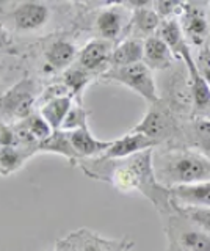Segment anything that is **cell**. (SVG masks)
Segmentation results:
<instances>
[{
	"instance_id": "cell-16",
	"label": "cell",
	"mask_w": 210,
	"mask_h": 251,
	"mask_svg": "<svg viewBox=\"0 0 210 251\" xmlns=\"http://www.w3.org/2000/svg\"><path fill=\"white\" fill-rule=\"evenodd\" d=\"M38 152H50V154H58L63 155L66 159L74 163L79 155L74 151L71 138H69V132L65 130H53L52 135L44 140L43 143L38 145Z\"/></svg>"
},
{
	"instance_id": "cell-15",
	"label": "cell",
	"mask_w": 210,
	"mask_h": 251,
	"mask_svg": "<svg viewBox=\"0 0 210 251\" xmlns=\"http://www.w3.org/2000/svg\"><path fill=\"white\" fill-rule=\"evenodd\" d=\"M166 129H168L166 115L162 113L157 108H149L143 120L140 121L135 127H132L130 132L141 133V135L159 143V140L166 135Z\"/></svg>"
},
{
	"instance_id": "cell-21",
	"label": "cell",
	"mask_w": 210,
	"mask_h": 251,
	"mask_svg": "<svg viewBox=\"0 0 210 251\" xmlns=\"http://www.w3.org/2000/svg\"><path fill=\"white\" fill-rule=\"evenodd\" d=\"M185 33L194 44H202L207 33V22L201 11L190 10L185 14Z\"/></svg>"
},
{
	"instance_id": "cell-29",
	"label": "cell",
	"mask_w": 210,
	"mask_h": 251,
	"mask_svg": "<svg viewBox=\"0 0 210 251\" xmlns=\"http://www.w3.org/2000/svg\"><path fill=\"white\" fill-rule=\"evenodd\" d=\"M177 6V3L174 2H157L154 3V8H155V13L159 16H166L169 13H173V10Z\"/></svg>"
},
{
	"instance_id": "cell-23",
	"label": "cell",
	"mask_w": 210,
	"mask_h": 251,
	"mask_svg": "<svg viewBox=\"0 0 210 251\" xmlns=\"http://www.w3.org/2000/svg\"><path fill=\"white\" fill-rule=\"evenodd\" d=\"M179 240L187 251H210V235L204 231H184Z\"/></svg>"
},
{
	"instance_id": "cell-4",
	"label": "cell",
	"mask_w": 210,
	"mask_h": 251,
	"mask_svg": "<svg viewBox=\"0 0 210 251\" xmlns=\"http://www.w3.org/2000/svg\"><path fill=\"white\" fill-rule=\"evenodd\" d=\"M36 104V86L32 78L24 77L0 96V123L16 124L33 112Z\"/></svg>"
},
{
	"instance_id": "cell-5",
	"label": "cell",
	"mask_w": 210,
	"mask_h": 251,
	"mask_svg": "<svg viewBox=\"0 0 210 251\" xmlns=\"http://www.w3.org/2000/svg\"><path fill=\"white\" fill-rule=\"evenodd\" d=\"M102 80L116 82L119 85L127 86L129 90L135 91L143 99L151 102V104H157L159 102L157 86H155L152 73L143 61L124 68L107 69V73L102 74Z\"/></svg>"
},
{
	"instance_id": "cell-24",
	"label": "cell",
	"mask_w": 210,
	"mask_h": 251,
	"mask_svg": "<svg viewBox=\"0 0 210 251\" xmlns=\"http://www.w3.org/2000/svg\"><path fill=\"white\" fill-rule=\"evenodd\" d=\"M134 22H135V27H137V30L140 31V33L149 35L159 27V14L155 13L154 10L146 8V3L144 5H138L137 11H135Z\"/></svg>"
},
{
	"instance_id": "cell-6",
	"label": "cell",
	"mask_w": 210,
	"mask_h": 251,
	"mask_svg": "<svg viewBox=\"0 0 210 251\" xmlns=\"http://www.w3.org/2000/svg\"><path fill=\"white\" fill-rule=\"evenodd\" d=\"M113 43H108L105 39H91L87 43L82 50L79 52V66L85 69L87 73H100L102 75L107 73V68L110 69V60L115 47L112 46Z\"/></svg>"
},
{
	"instance_id": "cell-12",
	"label": "cell",
	"mask_w": 210,
	"mask_h": 251,
	"mask_svg": "<svg viewBox=\"0 0 210 251\" xmlns=\"http://www.w3.org/2000/svg\"><path fill=\"white\" fill-rule=\"evenodd\" d=\"M144 57V41L137 38H129L121 41L118 46H115L110 68H124L141 63Z\"/></svg>"
},
{
	"instance_id": "cell-32",
	"label": "cell",
	"mask_w": 210,
	"mask_h": 251,
	"mask_svg": "<svg viewBox=\"0 0 210 251\" xmlns=\"http://www.w3.org/2000/svg\"><path fill=\"white\" fill-rule=\"evenodd\" d=\"M53 251H77L75 242L72 239H65L57 243V247Z\"/></svg>"
},
{
	"instance_id": "cell-22",
	"label": "cell",
	"mask_w": 210,
	"mask_h": 251,
	"mask_svg": "<svg viewBox=\"0 0 210 251\" xmlns=\"http://www.w3.org/2000/svg\"><path fill=\"white\" fill-rule=\"evenodd\" d=\"M88 82L90 73H87L80 66H71L63 73V85L69 90L71 96H80Z\"/></svg>"
},
{
	"instance_id": "cell-19",
	"label": "cell",
	"mask_w": 210,
	"mask_h": 251,
	"mask_svg": "<svg viewBox=\"0 0 210 251\" xmlns=\"http://www.w3.org/2000/svg\"><path fill=\"white\" fill-rule=\"evenodd\" d=\"M16 124H19L38 145L43 143L44 140H47L53 133V129L50 127L49 123L46 121L40 113H32L28 118H25L24 121L16 123Z\"/></svg>"
},
{
	"instance_id": "cell-7",
	"label": "cell",
	"mask_w": 210,
	"mask_h": 251,
	"mask_svg": "<svg viewBox=\"0 0 210 251\" xmlns=\"http://www.w3.org/2000/svg\"><path fill=\"white\" fill-rule=\"evenodd\" d=\"M127 24V13L122 8V5H108L107 8L99 11L94 25L100 39L115 43L121 38Z\"/></svg>"
},
{
	"instance_id": "cell-17",
	"label": "cell",
	"mask_w": 210,
	"mask_h": 251,
	"mask_svg": "<svg viewBox=\"0 0 210 251\" xmlns=\"http://www.w3.org/2000/svg\"><path fill=\"white\" fill-rule=\"evenodd\" d=\"M35 152L25 148H0V176H11L19 171Z\"/></svg>"
},
{
	"instance_id": "cell-25",
	"label": "cell",
	"mask_w": 210,
	"mask_h": 251,
	"mask_svg": "<svg viewBox=\"0 0 210 251\" xmlns=\"http://www.w3.org/2000/svg\"><path fill=\"white\" fill-rule=\"evenodd\" d=\"M87 126H88V112L80 104H74L71 110H69V113L60 130L74 132L80 127H87Z\"/></svg>"
},
{
	"instance_id": "cell-11",
	"label": "cell",
	"mask_w": 210,
	"mask_h": 251,
	"mask_svg": "<svg viewBox=\"0 0 210 251\" xmlns=\"http://www.w3.org/2000/svg\"><path fill=\"white\" fill-rule=\"evenodd\" d=\"M171 195L187 207L210 209V180L190 185H174L171 188Z\"/></svg>"
},
{
	"instance_id": "cell-10",
	"label": "cell",
	"mask_w": 210,
	"mask_h": 251,
	"mask_svg": "<svg viewBox=\"0 0 210 251\" xmlns=\"http://www.w3.org/2000/svg\"><path fill=\"white\" fill-rule=\"evenodd\" d=\"M69 138H71V143L74 151L77 155L80 157H102L105 151L112 146L113 140H99L91 133V130L87 127H80L74 132H69Z\"/></svg>"
},
{
	"instance_id": "cell-18",
	"label": "cell",
	"mask_w": 210,
	"mask_h": 251,
	"mask_svg": "<svg viewBox=\"0 0 210 251\" xmlns=\"http://www.w3.org/2000/svg\"><path fill=\"white\" fill-rule=\"evenodd\" d=\"M21 78L24 77L19 75V66L13 53H0V96Z\"/></svg>"
},
{
	"instance_id": "cell-30",
	"label": "cell",
	"mask_w": 210,
	"mask_h": 251,
	"mask_svg": "<svg viewBox=\"0 0 210 251\" xmlns=\"http://www.w3.org/2000/svg\"><path fill=\"white\" fill-rule=\"evenodd\" d=\"M10 46H11V38L3 30V27L0 25V53H11Z\"/></svg>"
},
{
	"instance_id": "cell-2",
	"label": "cell",
	"mask_w": 210,
	"mask_h": 251,
	"mask_svg": "<svg viewBox=\"0 0 210 251\" xmlns=\"http://www.w3.org/2000/svg\"><path fill=\"white\" fill-rule=\"evenodd\" d=\"M52 19V6L44 2H0V25L13 35L41 31Z\"/></svg>"
},
{
	"instance_id": "cell-13",
	"label": "cell",
	"mask_w": 210,
	"mask_h": 251,
	"mask_svg": "<svg viewBox=\"0 0 210 251\" xmlns=\"http://www.w3.org/2000/svg\"><path fill=\"white\" fill-rule=\"evenodd\" d=\"M174 53L162 38L149 36L144 41L143 61L149 69H166L173 65Z\"/></svg>"
},
{
	"instance_id": "cell-20",
	"label": "cell",
	"mask_w": 210,
	"mask_h": 251,
	"mask_svg": "<svg viewBox=\"0 0 210 251\" xmlns=\"http://www.w3.org/2000/svg\"><path fill=\"white\" fill-rule=\"evenodd\" d=\"M75 247L77 251H122L126 248V243L107 240L102 237H97L94 234H88V237H82L80 240H77Z\"/></svg>"
},
{
	"instance_id": "cell-28",
	"label": "cell",
	"mask_w": 210,
	"mask_h": 251,
	"mask_svg": "<svg viewBox=\"0 0 210 251\" xmlns=\"http://www.w3.org/2000/svg\"><path fill=\"white\" fill-rule=\"evenodd\" d=\"M198 68H199V73H201L202 78H204L206 83L209 85V88H210V53L209 52L201 53Z\"/></svg>"
},
{
	"instance_id": "cell-8",
	"label": "cell",
	"mask_w": 210,
	"mask_h": 251,
	"mask_svg": "<svg viewBox=\"0 0 210 251\" xmlns=\"http://www.w3.org/2000/svg\"><path fill=\"white\" fill-rule=\"evenodd\" d=\"M157 141H154L151 138H147L141 133H134L129 132L124 137H119L113 140L112 146L107 149L105 154L99 159H105V160H124L129 159L132 155H137L140 152L149 151L152 149Z\"/></svg>"
},
{
	"instance_id": "cell-33",
	"label": "cell",
	"mask_w": 210,
	"mask_h": 251,
	"mask_svg": "<svg viewBox=\"0 0 210 251\" xmlns=\"http://www.w3.org/2000/svg\"><path fill=\"white\" fill-rule=\"evenodd\" d=\"M122 251H129V248H127V247H126V248H124V250H122Z\"/></svg>"
},
{
	"instance_id": "cell-9",
	"label": "cell",
	"mask_w": 210,
	"mask_h": 251,
	"mask_svg": "<svg viewBox=\"0 0 210 251\" xmlns=\"http://www.w3.org/2000/svg\"><path fill=\"white\" fill-rule=\"evenodd\" d=\"M75 57H79V50L74 43L69 39H55L52 41L44 50V65L43 73H57V71H65L71 68Z\"/></svg>"
},
{
	"instance_id": "cell-14",
	"label": "cell",
	"mask_w": 210,
	"mask_h": 251,
	"mask_svg": "<svg viewBox=\"0 0 210 251\" xmlns=\"http://www.w3.org/2000/svg\"><path fill=\"white\" fill-rule=\"evenodd\" d=\"M72 105H74L72 96L55 98L43 102L40 107V115L49 123V126L53 130H60Z\"/></svg>"
},
{
	"instance_id": "cell-27",
	"label": "cell",
	"mask_w": 210,
	"mask_h": 251,
	"mask_svg": "<svg viewBox=\"0 0 210 251\" xmlns=\"http://www.w3.org/2000/svg\"><path fill=\"white\" fill-rule=\"evenodd\" d=\"M19 138L14 124L0 123V148H18Z\"/></svg>"
},
{
	"instance_id": "cell-1",
	"label": "cell",
	"mask_w": 210,
	"mask_h": 251,
	"mask_svg": "<svg viewBox=\"0 0 210 251\" xmlns=\"http://www.w3.org/2000/svg\"><path fill=\"white\" fill-rule=\"evenodd\" d=\"M152 149L124 160L94 159L83 165V171L90 177L107 180L116 190L122 193L141 192L154 204H157V193L160 192L152 173Z\"/></svg>"
},
{
	"instance_id": "cell-26",
	"label": "cell",
	"mask_w": 210,
	"mask_h": 251,
	"mask_svg": "<svg viewBox=\"0 0 210 251\" xmlns=\"http://www.w3.org/2000/svg\"><path fill=\"white\" fill-rule=\"evenodd\" d=\"M185 215L191 218V222L201 226V231L210 234V209H202V207H185L182 209Z\"/></svg>"
},
{
	"instance_id": "cell-3",
	"label": "cell",
	"mask_w": 210,
	"mask_h": 251,
	"mask_svg": "<svg viewBox=\"0 0 210 251\" xmlns=\"http://www.w3.org/2000/svg\"><path fill=\"white\" fill-rule=\"evenodd\" d=\"M163 176L174 185H190L210 180V160L204 155L181 152L169 155L163 165Z\"/></svg>"
},
{
	"instance_id": "cell-31",
	"label": "cell",
	"mask_w": 210,
	"mask_h": 251,
	"mask_svg": "<svg viewBox=\"0 0 210 251\" xmlns=\"http://www.w3.org/2000/svg\"><path fill=\"white\" fill-rule=\"evenodd\" d=\"M202 141H204V149L210 154V124H202L199 127Z\"/></svg>"
}]
</instances>
